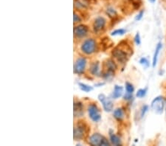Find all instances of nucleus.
<instances>
[{
  "label": "nucleus",
  "mask_w": 166,
  "mask_h": 146,
  "mask_svg": "<svg viewBox=\"0 0 166 146\" xmlns=\"http://www.w3.org/2000/svg\"><path fill=\"white\" fill-rule=\"evenodd\" d=\"M81 50L82 53L87 55H92L93 53L97 52L98 44L94 38H87L82 43L81 46Z\"/></svg>",
  "instance_id": "f257e3e1"
},
{
  "label": "nucleus",
  "mask_w": 166,
  "mask_h": 146,
  "mask_svg": "<svg viewBox=\"0 0 166 146\" xmlns=\"http://www.w3.org/2000/svg\"><path fill=\"white\" fill-rule=\"evenodd\" d=\"M79 121L76 125L74 126L73 129V138L75 140H81L85 137L87 133L88 127L85 123H81Z\"/></svg>",
  "instance_id": "f03ea898"
},
{
  "label": "nucleus",
  "mask_w": 166,
  "mask_h": 146,
  "mask_svg": "<svg viewBox=\"0 0 166 146\" xmlns=\"http://www.w3.org/2000/svg\"><path fill=\"white\" fill-rule=\"evenodd\" d=\"M165 100L163 96H158L155 98L151 102V108L157 114H162L165 110Z\"/></svg>",
  "instance_id": "7ed1b4c3"
},
{
  "label": "nucleus",
  "mask_w": 166,
  "mask_h": 146,
  "mask_svg": "<svg viewBox=\"0 0 166 146\" xmlns=\"http://www.w3.org/2000/svg\"><path fill=\"white\" fill-rule=\"evenodd\" d=\"M89 143L91 145H110V143L104 136L99 133H95L89 137Z\"/></svg>",
  "instance_id": "20e7f679"
},
{
  "label": "nucleus",
  "mask_w": 166,
  "mask_h": 146,
  "mask_svg": "<svg viewBox=\"0 0 166 146\" xmlns=\"http://www.w3.org/2000/svg\"><path fill=\"white\" fill-rule=\"evenodd\" d=\"M88 114L89 118L95 123H98L101 120V115L99 108L95 103H90L87 108Z\"/></svg>",
  "instance_id": "39448f33"
},
{
  "label": "nucleus",
  "mask_w": 166,
  "mask_h": 146,
  "mask_svg": "<svg viewBox=\"0 0 166 146\" xmlns=\"http://www.w3.org/2000/svg\"><path fill=\"white\" fill-rule=\"evenodd\" d=\"M112 55L114 58H115L120 63H126L128 60V53L123 49L120 48V47H117L113 49L112 52Z\"/></svg>",
  "instance_id": "423d86ee"
},
{
  "label": "nucleus",
  "mask_w": 166,
  "mask_h": 146,
  "mask_svg": "<svg viewBox=\"0 0 166 146\" xmlns=\"http://www.w3.org/2000/svg\"><path fill=\"white\" fill-rule=\"evenodd\" d=\"M87 63V60L85 57H79L74 63V73L78 75L83 74Z\"/></svg>",
  "instance_id": "0eeeda50"
},
{
  "label": "nucleus",
  "mask_w": 166,
  "mask_h": 146,
  "mask_svg": "<svg viewBox=\"0 0 166 146\" xmlns=\"http://www.w3.org/2000/svg\"><path fill=\"white\" fill-rule=\"evenodd\" d=\"M73 33L74 37L75 38L81 39L87 36L88 33H89V28L84 24H78V25L75 26L73 29Z\"/></svg>",
  "instance_id": "6e6552de"
},
{
  "label": "nucleus",
  "mask_w": 166,
  "mask_h": 146,
  "mask_svg": "<svg viewBox=\"0 0 166 146\" xmlns=\"http://www.w3.org/2000/svg\"><path fill=\"white\" fill-rule=\"evenodd\" d=\"M106 19L103 16H98L95 18L93 22V30L95 34H99L105 29Z\"/></svg>",
  "instance_id": "1a4fd4ad"
},
{
  "label": "nucleus",
  "mask_w": 166,
  "mask_h": 146,
  "mask_svg": "<svg viewBox=\"0 0 166 146\" xmlns=\"http://www.w3.org/2000/svg\"><path fill=\"white\" fill-rule=\"evenodd\" d=\"M99 101L103 105V108L105 112H110L113 110L114 103L109 98H107L104 94H100L98 97Z\"/></svg>",
  "instance_id": "9d476101"
},
{
  "label": "nucleus",
  "mask_w": 166,
  "mask_h": 146,
  "mask_svg": "<svg viewBox=\"0 0 166 146\" xmlns=\"http://www.w3.org/2000/svg\"><path fill=\"white\" fill-rule=\"evenodd\" d=\"M89 0H74V8L77 11H85L89 7Z\"/></svg>",
  "instance_id": "9b49d317"
},
{
  "label": "nucleus",
  "mask_w": 166,
  "mask_h": 146,
  "mask_svg": "<svg viewBox=\"0 0 166 146\" xmlns=\"http://www.w3.org/2000/svg\"><path fill=\"white\" fill-rule=\"evenodd\" d=\"M73 113L75 118H80L83 115V105L81 102H75L73 105Z\"/></svg>",
  "instance_id": "f8f14e48"
},
{
  "label": "nucleus",
  "mask_w": 166,
  "mask_h": 146,
  "mask_svg": "<svg viewBox=\"0 0 166 146\" xmlns=\"http://www.w3.org/2000/svg\"><path fill=\"white\" fill-rule=\"evenodd\" d=\"M104 69L105 70L103 72L105 73H110L114 74V72L117 69V65L115 62L112 59H107L104 62Z\"/></svg>",
  "instance_id": "ddd939ff"
},
{
  "label": "nucleus",
  "mask_w": 166,
  "mask_h": 146,
  "mask_svg": "<svg viewBox=\"0 0 166 146\" xmlns=\"http://www.w3.org/2000/svg\"><path fill=\"white\" fill-rule=\"evenodd\" d=\"M123 95V87L118 85L114 86V90L112 94V98L113 99H118V98H120Z\"/></svg>",
  "instance_id": "4468645a"
},
{
  "label": "nucleus",
  "mask_w": 166,
  "mask_h": 146,
  "mask_svg": "<svg viewBox=\"0 0 166 146\" xmlns=\"http://www.w3.org/2000/svg\"><path fill=\"white\" fill-rule=\"evenodd\" d=\"M89 72L92 75L94 76H100V63L98 61L92 63L89 67Z\"/></svg>",
  "instance_id": "2eb2a0df"
},
{
  "label": "nucleus",
  "mask_w": 166,
  "mask_h": 146,
  "mask_svg": "<svg viewBox=\"0 0 166 146\" xmlns=\"http://www.w3.org/2000/svg\"><path fill=\"white\" fill-rule=\"evenodd\" d=\"M162 47H163V44H162L161 42L158 43V44H157V47H156L154 53H153V61H152L153 67H155L156 65H157V61H158L159 54V53H160V51L162 50Z\"/></svg>",
  "instance_id": "dca6fc26"
},
{
  "label": "nucleus",
  "mask_w": 166,
  "mask_h": 146,
  "mask_svg": "<svg viewBox=\"0 0 166 146\" xmlns=\"http://www.w3.org/2000/svg\"><path fill=\"white\" fill-rule=\"evenodd\" d=\"M109 138L111 143H112V145H121V139H120V137H119L118 135H116L112 130H110L109 131Z\"/></svg>",
  "instance_id": "f3484780"
},
{
  "label": "nucleus",
  "mask_w": 166,
  "mask_h": 146,
  "mask_svg": "<svg viewBox=\"0 0 166 146\" xmlns=\"http://www.w3.org/2000/svg\"><path fill=\"white\" fill-rule=\"evenodd\" d=\"M113 116L114 118L116 119L117 120L122 121L125 118V112L122 108H118L114 111L113 112Z\"/></svg>",
  "instance_id": "a211bd4d"
},
{
  "label": "nucleus",
  "mask_w": 166,
  "mask_h": 146,
  "mask_svg": "<svg viewBox=\"0 0 166 146\" xmlns=\"http://www.w3.org/2000/svg\"><path fill=\"white\" fill-rule=\"evenodd\" d=\"M106 15L108 16V17L111 18H115L118 17V12L112 6H108L106 9Z\"/></svg>",
  "instance_id": "6ab92c4d"
},
{
  "label": "nucleus",
  "mask_w": 166,
  "mask_h": 146,
  "mask_svg": "<svg viewBox=\"0 0 166 146\" xmlns=\"http://www.w3.org/2000/svg\"><path fill=\"white\" fill-rule=\"evenodd\" d=\"M78 86H79L80 89L84 92H90L93 90V87L91 86L88 85V84H86L83 83H78Z\"/></svg>",
  "instance_id": "aec40b11"
},
{
  "label": "nucleus",
  "mask_w": 166,
  "mask_h": 146,
  "mask_svg": "<svg viewBox=\"0 0 166 146\" xmlns=\"http://www.w3.org/2000/svg\"><path fill=\"white\" fill-rule=\"evenodd\" d=\"M126 33V30L125 29H117V30H114L111 33V36H123V35Z\"/></svg>",
  "instance_id": "412c9836"
},
{
  "label": "nucleus",
  "mask_w": 166,
  "mask_h": 146,
  "mask_svg": "<svg viewBox=\"0 0 166 146\" xmlns=\"http://www.w3.org/2000/svg\"><path fill=\"white\" fill-rule=\"evenodd\" d=\"M147 91H148L147 88H145V89H139L138 91H137V93H136L137 98H144V97L145 95H146Z\"/></svg>",
  "instance_id": "4be33fe9"
},
{
  "label": "nucleus",
  "mask_w": 166,
  "mask_h": 146,
  "mask_svg": "<svg viewBox=\"0 0 166 146\" xmlns=\"http://www.w3.org/2000/svg\"><path fill=\"white\" fill-rule=\"evenodd\" d=\"M82 21V18L81 17V16L79 15L78 13H77L76 11H74V13H73V23L74 24H77V23H80Z\"/></svg>",
  "instance_id": "5701e85b"
},
{
  "label": "nucleus",
  "mask_w": 166,
  "mask_h": 146,
  "mask_svg": "<svg viewBox=\"0 0 166 146\" xmlns=\"http://www.w3.org/2000/svg\"><path fill=\"white\" fill-rule=\"evenodd\" d=\"M125 86H126V92H128V93H130V94H133V92H134V86H133L131 83H129V82H126V84H125Z\"/></svg>",
  "instance_id": "b1692460"
},
{
  "label": "nucleus",
  "mask_w": 166,
  "mask_h": 146,
  "mask_svg": "<svg viewBox=\"0 0 166 146\" xmlns=\"http://www.w3.org/2000/svg\"><path fill=\"white\" fill-rule=\"evenodd\" d=\"M140 63L141 65L143 66V67L148 68L149 67V61L146 58H142L140 60Z\"/></svg>",
  "instance_id": "393cba45"
},
{
  "label": "nucleus",
  "mask_w": 166,
  "mask_h": 146,
  "mask_svg": "<svg viewBox=\"0 0 166 146\" xmlns=\"http://www.w3.org/2000/svg\"><path fill=\"white\" fill-rule=\"evenodd\" d=\"M134 42L137 45H140L141 44V38L139 33H137L134 36Z\"/></svg>",
  "instance_id": "a878e982"
},
{
  "label": "nucleus",
  "mask_w": 166,
  "mask_h": 146,
  "mask_svg": "<svg viewBox=\"0 0 166 146\" xmlns=\"http://www.w3.org/2000/svg\"><path fill=\"white\" fill-rule=\"evenodd\" d=\"M148 106H146V105H145V106L142 107V109H141V118L144 117L145 113L148 112Z\"/></svg>",
  "instance_id": "bb28decb"
},
{
  "label": "nucleus",
  "mask_w": 166,
  "mask_h": 146,
  "mask_svg": "<svg viewBox=\"0 0 166 146\" xmlns=\"http://www.w3.org/2000/svg\"><path fill=\"white\" fill-rule=\"evenodd\" d=\"M143 14H144V11H140V13L137 14L136 17H135V20L136 21H140V20L142 19V18L143 17Z\"/></svg>",
  "instance_id": "cd10ccee"
},
{
  "label": "nucleus",
  "mask_w": 166,
  "mask_h": 146,
  "mask_svg": "<svg viewBox=\"0 0 166 146\" xmlns=\"http://www.w3.org/2000/svg\"><path fill=\"white\" fill-rule=\"evenodd\" d=\"M123 99L125 100H131L132 99V94L126 92V93L125 94V95L123 96Z\"/></svg>",
  "instance_id": "c85d7f7f"
},
{
  "label": "nucleus",
  "mask_w": 166,
  "mask_h": 146,
  "mask_svg": "<svg viewBox=\"0 0 166 146\" xmlns=\"http://www.w3.org/2000/svg\"><path fill=\"white\" fill-rule=\"evenodd\" d=\"M156 1H157V0H148V2H149V3H151V4L155 3H156Z\"/></svg>",
  "instance_id": "c756f323"
},
{
  "label": "nucleus",
  "mask_w": 166,
  "mask_h": 146,
  "mask_svg": "<svg viewBox=\"0 0 166 146\" xmlns=\"http://www.w3.org/2000/svg\"><path fill=\"white\" fill-rule=\"evenodd\" d=\"M131 1H132L133 2V3H138V1H139V0H131Z\"/></svg>",
  "instance_id": "7c9ffc66"
},
{
  "label": "nucleus",
  "mask_w": 166,
  "mask_h": 146,
  "mask_svg": "<svg viewBox=\"0 0 166 146\" xmlns=\"http://www.w3.org/2000/svg\"><path fill=\"white\" fill-rule=\"evenodd\" d=\"M165 112H166V103H165Z\"/></svg>",
  "instance_id": "2f4dec72"
},
{
  "label": "nucleus",
  "mask_w": 166,
  "mask_h": 146,
  "mask_svg": "<svg viewBox=\"0 0 166 146\" xmlns=\"http://www.w3.org/2000/svg\"><path fill=\"white\" fill-rule=\"evenodd\" d=\"M89 1H90V0H89Z\"/></svg>",
  "instance_id": "473e14b6"
}]
</instances>
